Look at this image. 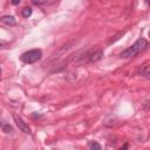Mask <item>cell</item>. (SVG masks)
I'll use <instances>...</instances> for the list:
<instances>
[{"label":"cell","mask_w":150,"mask_h":150,"mask_svg":"<svg viewBox=\"0 0 150 150\" xmlns=\"http://www.w3.org/2000/svg\"><path fill=\"white\" fill-rule=\"evenodd\" d=\"M148 41L145 39H138L131 47L127 48L125 50H123L121 53V57H124V59H129V57H132L135 56L136 54H138L139 52L144 50L146 47H148Z\"/></svg>","instance_id":"obj_1"},{"label":"cell","mask_w":150,"mask_h":150,"mask_svg":"<svg viewBox=\"0 0 150 150\" xmlns=\"http://www.w3.org/2000/svg\"><path fill=\"white\" fill-rule=\"evenodd\" d=\"M42 57V52L40 49H32V50H28L26 53H23L20 59L22 62L25 63H34L36 61H39L40 59Z\"/></svg>","instance_id":"obj_2"},{"label":"cell","mask_w":150,"mask_h":150,"mask_svg":"<svg viewBox=\"0 0 150 150\" xmlns=\"http://www.w3.org/2000/svg\"><path fill=\"white\" fill-rule=\"evenodd\" d=\"M13 118H14V121H15V123H16V125L19 127V129L21 130V131H23L25 134H30L32 131H30V128L28 127V124L20 117V116H18V115H15V114H13Z\"/></svg>","instance_id":"obj_3"},{"label":"cell","mask_w":150,"mask_h":150,"mask_svg":"<svg viewBox=\"0 0 150 150\" xmlns=\"http://www.w3.org/2000/svg\"><path fill=\"white\" fill-rule=\"evenodd\" d=\"M139 73L142 76H144L145 79H150V62L149 61H145L141 68H139Z\"/></svg>","instance_id":"obj_4"},{"label":"cell","mask_w":150,"mask_h":150,"mask_svg":"<svg viewBox=\"0 0 150 150\" xmlns=\"http://www.w3.org/2000/svg\"><path fill=\"white\" fill-rule=\"evenodd\" d=\"M0 21H1L2 23H6V25H8V26H14V25L16 23L15 19H14L12 15H5V16L0 18Z\"/></svg>","instance_id":"obj_5"},{"label":"cell","mask_w":150,"mask_h":150,"mask_svg":"<svg viewBox=\"0 0 150 150\" xmlns=\"http://www.w3.org/2000/svg\"><path fill=\"white\" fill-rule=\"evenodd\" d=\"M102 56H103V50L98 49V50H96V52L90 56V61H91V62H96V61L101 60Z\"/></svg>","instance_id":"obj_6"},{"label":"cell","mask_w":150,"mask_h":150,"mask_svg":"<svg viewBox=\"0 0 150 150\" xmlns=\"http://www.w3.org/2000/svg\"><path fill=\"white\" fill-rule=\"evenodd\" d=\"M21 14L23 18H28L32 15V8L30 7H25L22 11H21Z\"/></svg>","instance_id":"obj_7"},{"label":"cell","mask_w":150,"mask_h":150,"mask_svg":"<svg viewBox=\"0 0 150 150\" xmlns=\"http://www.w3.org/2000/svg\"><path fill=\"white\" fill-rule=\"evenodd\" d=\"M89 149L90 150H101V145L97 143V142H94V141H91V142H89Z\"/></svg>","instance_id":"obj_8"},{"label":"cell","mask_w":150,"mask_h":150,"mask_svg":"<svg viewBox=\"0 0 150 150\" xmlns=\"http://www.w3.org/2000/svg\"><path fill=\"white\" fill-rule=\"evenodd\" d=\"M123 34H124V32H120L118 34H116V35H114V36L111 38V40L109 41V43H112V42H115V41H117V40H118V39H120V38H121V36H122Z\"/></svg>","instance_id":"obj_9"},{"label":"cell","mask_w":150,"mask_h":150,"mask_svg":"<svg viewBox=\"0 0 150 150\" xmlns=\"http://www.w3.org/2000/svg\"><path fill=\"white\" fill-rule=\"evenodd\" d=\"M2 130H4L6 134H8V132L12 131V127H11L9 124H4V125H2Z\"/></svg>","instance_id":"obj_10"},{"label":"cell","mask_w":150,"mask_h":150,"mask_svg":"<svg viewBox=\"0 0 150 150\" xmlns=\"http://www.w3.org/2000/svg\"><path fill=\"white\" fill-rule=\"evenodd\" d=\"M128 143H124V145H123V148H121V150H128Z\"/></svg>","instance_id":"obj_11"},{"label":"cell","mask_w":150,"mask_h":150,"mask_svg":"<svg viewBox=\"0 0 150 150\" xmlns=\"http://www.w3.org/2000/svg\"><path fill=\"white\" fill-rule=\"evenodd\" d=\"M12 4H13V5H19V4H20V0H14Z\"/></svg>","instance_id":"obj_12"},{"label":"cell","mask_w":150,"mask_h":150,"mask_svg":"<svg viewBox=\"0 0 150 150\" xmlns=\"http://www.w3.org/2000/svg\"><path fill=\"white\" fill-rule=\"evenodd\" d=\"M0 74H1V69H0Z\"/></svg>","instance_id":"obj_13"}]
</instances>
